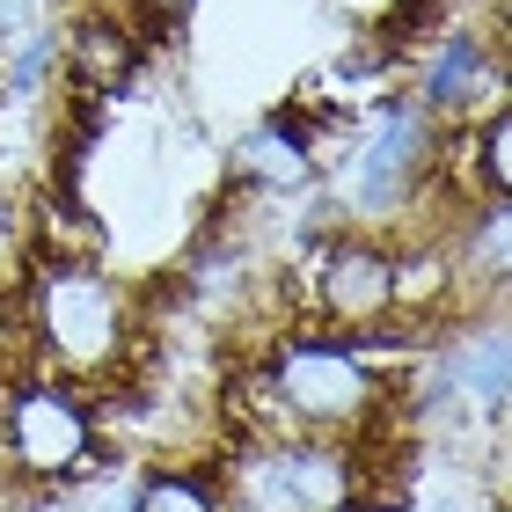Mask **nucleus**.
Masks as SVG:
<instances>
[{"label":"nucleus","mask_w":512,"mask_h":512,"mask_svg":"<svg viewBox=\"0 0 512 512\" xmlns=\"http://www.w3.org/2000/svg\"><path fill=\"white\" fill-rule=\"evenodd\" d=\"M227 183L256 198H308L322 183V132L300 110H271L256 118L235 147H227Z\"/></svg>","instance_id":"nucleus-7"},{"label":"nucleus","mask_w":512,"mask_h":512,"mask_svg":"<svg viewBox=\"0 0 512 512\" xmlns=\"http://www.w3.org/2000/svg\"><path fill=\"white\" fill-rule=\"evenodd\" d=\"M439 147H447V125L425 118L410 96H381L374 118L352 139L344 176H337V198H344V213H352V227L403 220L410 205L425 198V183L439 176Z\"/></svg>","instance_id":"nucleus-3"},{"label":"nucleus","mask_w":512,"mask_h":512,"mask_svg":"<svg viewBox=\"0 0 512 512\" xmlns=\"http://www.w3.org/2000/svg\"><path fill=\"white\" fill-rule=\"evenodd\" d=\"M22 330L44 374L74 388H110L132 374V352L147 344L139 293L96 256H37L30 286H22Z\"/></svg>","instance_id":"nucleus-1"},{"label":"nucleus","mask_w":512,"mask_h":512,"mask_svg":"<svg viewBox=\"0 0 512 512\" xmlns=\"http://www.w3.org/2000/svg\"><path fill=\"white\" fill-rule=\"evenodd\" d=\"M308 300L322 330L381 337L395 330V242L374 227H337L308 249Z\"/></svg>","instance_id":"nucleus-5"},{"label":"nucleus","mask_w":512,"mask_h":512,"mask_svg":"<svg viewBox=\"0 0 512 512\" xmlns=\"http://www.w3.org/2000/svg\"><path fill=\"white\" fill-rule=\"evenodd\" d=\"M125 505L132 512H220V476H205V469H147Z\"/></svg>","instance_id":"nucleus-9"},{"label":"nucleus","mask_w":512,"mask_h":512,"mask_svg":"<svg viewBox=\"0 0 512 512\" xmlns=\"http://www.w3.org/2000/svg\"><path fill=\"white\" fill-rule=\"evenodd\" d=\"M0 59H8V96H15V103H37V88L59 74V30L30 22V30H22Z\"/></svg>","instance_id":"nucleus-10"},{"label":"nucleus","mask_w":512,"mask_h":512,"mask_svg":"<svg viewBox=\"0 0 512 512\" xmlns=\"http://www.w3.org/2000/svg\"><path fill=\"white\" fill-rule=\"evenodd\" d=\"M139 52H147V30H139V15L118 8H88L59 30V74H74L81 96H118L139 74Z\"/></svg>","instance_id":"nucleus-8"},{"label":"nucleus","mask_w":512,"mask_h":512,"mask_svg":"<svg viewBox=\"0 0 512 512\" xmlns=\"http://www.w3.org/2000/svg\"><path fill=\"white\" fill-rule=\"evenodd\" d=\"M30 22H37V0H0V52H8Z\"/></svg>","instance_id":"nucleus-12"},{"label":"nucleus","mask_w":512,"mask_h":512,"mask_svg":"<svg viewBox=\"0 0 512 512\" xmlns=\"http://www.w3.org/2000/svg\"><path fill=\"white\" fill-rule=\"evenodd\" d=\"M0 454H8V469L22 483H44V491L81 483L103 461V432H96L88 388L44 374V366L15 374L0 388Z\"/></svg>","instance_id":"nucleus-4"},{"label":"nucleus","mask_w":512,"mask_h":512,"mask_svg":"<svg viewBox=\"0 0 512 512\" xmlns=\"http://www.w3.org/2000/svg\"><path fill=\"white\" fill-rule=\"evenodd\" d=\"M410 103L425 110V118H439V125L483 118L491 103H505V59H498V44L483 37V30H469V22L439 30L425 44L417 81H410Z\"/></svg>","instance_id":"nucleus-6"},{"label":"nucleus","mask_w":512,"mask_h":512,"mask_svg":"<svg viewBox=\"0 0 512 512\" xmlns=\"http://www.w3.org/2000/svg\"><path fill=\"white\" fill-rule=\"evenodd\" d=\"M249 395L271 410V425L256 439H278V432H308V439H337L352 447L388 417L395 388L381 381L374 352L344 330H293L271 344L264 374L249 381Z\"/></svg>","instance_id":"nucleus-2"},{"label":"nucleus","mask_w":512,"mask_h":512,"mask_svg":"<svg viewBox=\"0 0 512 512\" xmlns=\"http://www.w3.org/2000/svg\"><path fill=\"white\" fill-rule=\"evenodd\" d=\"M191 8H198V0H139V30H147V37L183 30V22H191Z\"/></svg>","instance_id":"nucleus-11"}]
</instances>
